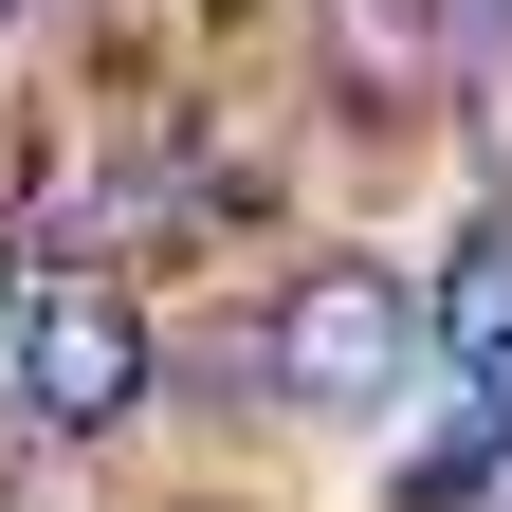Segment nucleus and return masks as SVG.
Returning a JSON list of instances; mask_svg holds the SVG:
<instances>
[{
	"label": "nucleus",
	"instance_id": "obj_1",
	"mask_svg": "<svg viewBox=\"0 0 512 512\" xmlns=\"http://www.w3.org/2000/svg\"><path fill=\"white\" fill-rule=\"evenodd\" d=\"M421 348L439 330H421V293L384 275V256H293L275 311H256V384H275L293 421H384Z\"/></svg>",
	"mask_w": 512,
	"mask_h": 512
},
{
	"label": "nucleus",
	"instance_id": "obj_2",
	"mask_svg": "<svg viewBox=\"0 0 512 512\" xmlns=\"http://www.w3.org/2000/svg\"><path fill=\"white\" fill-rule=\"evenodd\" d=\"M147 366H165V330H147L128 275H55L19 311V421L37 439H110L128 403H147Z\"/></svg>",
	"mask_w": 512,
	"mask_h": 512
},
{
	"label": "nucleus",
	"instance_id": "obj_3",
	"mask_svg": "<svg viewBox=\"0 0 512 512\" xmlns=\"http://www.w3.org/2000/svg\"><path fill=\"white\" fill-rule=\"evenodd\" d=\"M165 220H183V183H165L147 147H92L74 183H37L19 238H37V256H128V238H165Z\"/></svg>",
	"mask_w": 512,
	"mask_h": 512
},
{
	"label": "nucleus",
	"instance_id": "obj_4",
	"mask_svg": "<svg viewBox=\"0 0 512 512\" xmlns=\"http://www.w3.org/2000/svg\"><path fill=\"white\" fill-rule=\"evenodd\" d=\"M494 494H512V384H476V403L384 476V512H494Z\"/></svg>",
	"mask_w": 512,
	"mask_h": 512
},
{
	"label": "nucleus",
	"instance_id": "obj_5",
	"mask_svg": "<svg viewBox=\"0 0 512 512\" xmlns=\"http://www.w3.org/2000/svg\"><path fill=\"white\" fill-rule=\"evenodd\" d=\"M421 330L458 348L476 384H512V202H494V220H476L458 256H439V311H421Z\"/></svg>",
	"mask_w": 512,
	"mask_h": 512
},
{
	"label": "nucleus",
	"instance_id": "obj_6",
	"mask_svg": "<svg viewBox=\"0 0 512 512\" xmlns=\"http://www.w3.org/2000/svg\"><path fill=\"white\" fill-rule=\"evenodd\" d=\"M458 147L512 183V37H494V55H458Z\"/></svg>",
	"mask_w": 512,
	"mask_h": 512
},
{
	"label": "nucleus",
	"instance_id": "obj_7",
	"mask_svg": "<svg viewBox=\"0 0 512 512\" xmlns=\"http://www.w3.org/2000/svg\"><path fill=\"white\" fill-rule=\"evenodd\" d=\"M19 311H37V293H19V220H0V330H19Z\"/></svg>",
	"mask_w": 512,
	"mask_h": 512
},
{
	"label": "nucleus",
	"instance_id": "obj_8",
	"mask_svg": "<svg viewBox=\"0 0 512 512\" xmlns=\"http://www.w3.org/2000/svg\"><path fill=\"white\" fill-rule=\"evenodd\" d=\"M0 19H19V0H0Z\"/></svg>",
	"mask_w": 512,
	"mask_h": 512
},
{
	"label": "nucleus",
	"instance_id": "obj_9",
	"mask_svg": "<svg viewBox=\"0 0 512 512\" xmlns=\"http://www.w3.org/2000/svg\"><path fill=\"white\" fill-rule=\"evenodd\" d=\"M494 512H512V494H494Z\"/></svg>",
	"mask_w": 512,
	"mask_h": 512
}]
</instances>
